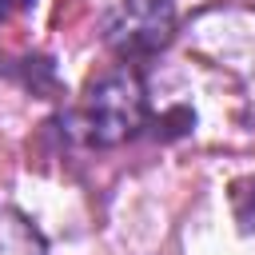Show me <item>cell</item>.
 I'll use <instances>...</instances> for the list:
<instances>
[{
    "label": "cell",
    "instance_id": "cell-1",
    "mask_svg": "<svg viewBox=\"0 0 255 255\" xmlns=\"http://www.w3.org/2000/svg\"><path fill=\"white\" fill-rule=\"evenodd\" d=\"M143 116H147V100H143V84L131 68L104 72L88 88L84 112H80V120L88 128V139L100 143V147H116L128 135H135L143 128Z\"/></svg>",
    "mask_w": 255,
    "mask_h": 255
},
{
    "label": "cell",
    "instance_id": "cell-2",
    "mask_svg": "<svg viewBox=\"0 0 255 255\" xmlns=\"http://www.w3.org/2000/svg\"><path fill=\"white\" fill-rule=\"evenodd\" d=\"M175 32L171 0H112L104 12V40L120 56H151Z\"/></svg>",
    "mask_w": 255,
    "mask_h": 255
},
{
    "label": "cell",
    "instance_id": "cell-3",
    "mask_svg": "<svg viewBox=\"0 0 255 255\" xmlns=\"http://www.w3.org/2000/svg\"><path fill=\"white\" fill-rule=\"evenodd\" d=\"M0 255H44V235L12 207H0Z\"/></svg>",
    "mask_w": 255,
    "mask_h": 255
},
{
    "label": "cell",
    "instance_id": "cell-4",
    "mask_svg": "<svg viewBox=\"0 0 255 255\" xmlns=\"http://www.w3.org/2000/svg\"><path fill=\"white\" fill-rule=\"evenodd\" d=\"M12 8H16V0H0V24H4V16H8Z\"/></svg>",
    "mask_w": 255,
    "mask_h": 255
},
{
    "label": "cell",
    "instance_id": "cell-5",
    "mask_svg": "<svg viewBox=\"0 0 255 255\" xmlns=\"http://www.w3.org/2000/svg\"><path fill=\"white\" fill-rule=\"evenodd\" d=\"M24 4H32V0H16V8H24Z\"/></svg>",
    "mask_w": 255,
    "mask_h": 255
}]
</instances>
